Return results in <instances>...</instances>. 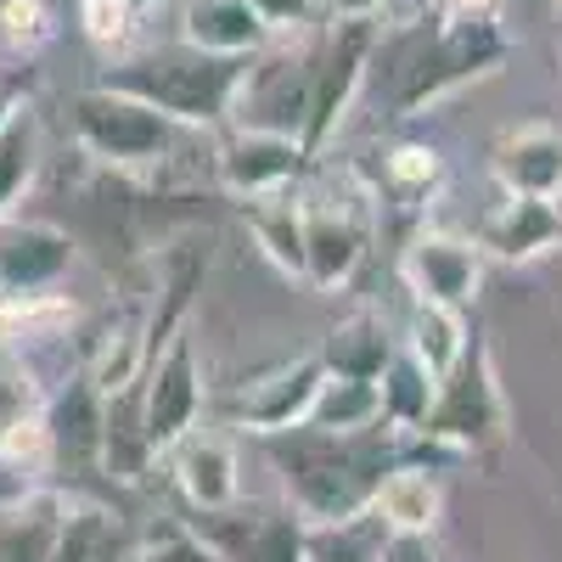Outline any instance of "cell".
Returning a JSON list of instances; mask_svg holds the SVG:
<instances>
[{
  "label": "cell",
  "mask_w": 562,
  "mask_h": 562,
  "mask_svg": "<svg viewBox=\"0 0 562 562\" xmlns=\"http://www.w3.org/2000/svg\"><path fill=\"white\" fill-rule=\"evenodd\" d=\"M243 225L254 231V243L265 248V259L281 276L304 281V198H299V186L265 192V198H243Z\"/></svg>",
  "instance_id": "24"
},
{
  "label": "cell",
  "mask_w": 562,
  "mask_h": 562,
  "mask_svg": "<svg viewBox=\"0 0 562 562\" xmlns=\"http://www.w3.org/2000/svg\"><path fill=\"white\" fill-rule=\"evenodd\" d=\"M34 169H40V130L23 108L7 130H0V220H12V209L34 186Z\"/></svg>",
  "instance_id": "30"
},
{
  "label": "cell",
  "mask_w": 562,
  "mask_h": 562,
  "mask_svg": "<svg viewBox=\"0 0 562 562\" xmlns=\"http://www.w3.org/2000/svg\"><path fill=\"white\" fill-rule=\"evenodd\" d=\"M490 175L501 192L518 198H562V130L557 124H518L495 140Z\"/></svg>",
  "instance_id": "16"
},
{
  "label": "cell",
  "mask_w": 562,
  "mask_h": 562,
  "mask_svg": "<svg viewBox=\"0 0 562 562\" xmlns=\"http://www.w3.org/2000/svg\"><path fill=\"white\" fill-rule=\"evenodd\" d=\"M321 383H326L321 355H299V360H281V366L259 371V378L243 383L220 411H225L231 428L270 439V434H288V428H299V422H310Z\"/></svg>",
  "instance_id": "9"
},
{
  "label": "cell",
  "mask_w": 562,
  "mask_h": 562,
  "mask_svg": "<svg viewBox=\"0 0 562 562\" xmlns=\"http://www.w3.org/2000/svg\"><path fill=\"white\" fill-rule=\"evenodd\" d=\"M310 147L299 135H281V130H254V124H237L220 153H214V175L225 192L237 198H265V192H288L299 186V175L310 169Z\"/></svg>",
  "instance_id": "11"
},
{
  "label": "cell",
  "mask_w": 562,
  "mask_h": 562,
  "mask_svg": "<svg viewBox=\"0 0 562 562\" xmlns=\"http://www.w3.org/2000/svg\"><path fill=\"white\" fill-rule=\"evenodd\" d=\"M411 439H422L428 450H490L506 439V394L479 333L467 344V355L439 378L434 405Z\"/></svg>",
  "instance_id": "5"
},
{
  "label": "cell",
  "mask_w": 562,
  "mask_h": 562,
  "mask_svg": "<svg viewBox=\"0 0 562 562\" xmlns=\"http://www.w3.org/2000/svg\"><path fill=\"white\" fill-rule=\"evenodd\" d=\"M405 439L389 422H366V428H321V422H299L288 434H270V467L281 473L288 506L304 524H344L360 518L378 501L383 479L405 456Z\"/></svg>",
  "instance_id": "2"
},
{
  "label": "cell",
  "mask_w": 562,
  "mask_h": 562,
  "mask_svg": "<svg viewBox=\"0 0 562 562\" xmlns=\"http://www.w3.org/2000/svg\"><path fill=\"white\" fill-rule=\"evenodd\" d=\"M254 57H220V52H198V45H158V52H135L119 57L97 74V85L130 90L147 108L169 113L180 130H214L237 113V90Z\"/></svg>",
  "instance_id": "3"
},
{
  "label": "cell",
  "mask_w": 562,
  "mask_h": 562,
  "mask_svg": "<svg viewBox=\"0 0 562 562\" xmlns=\"http://www.w3.org/2000/svg\"><path fill=\"white\" fill-rule=\"evenodd\" d=\"M153 7H158V0H130V12H135V18H140V12H153Z\"/></svg>",
  "instance_id": "42"
},
{
  "label": "cell",
  "mask_w": 562,
  "mask_h": 562,
  "mask_svg": "<svg viewBox=\"0 0 562 562\" xmlns=\"http://www.w3.org/2000/svg\"><path fill=\"white\" fill-rule=\"evenodd\" d=\"M557 7H562V0H557Z\"/></svg>",
  "instance_id": "44"
},
{
  "label": "cell",
  "mask_w": 562,
  "mask_h": 562,
  "mask_svg": "<svg viewBox=\"0 0 562 562\" xmlns=\"http://www.w3.org/2000/svg\"><path fill=\"white\" fill-rule=\"evenodd\" d=\"M310 85H315V40L276 45V52H254V63L243 74V90H237V113H231V119L304 140Z\"/></svg>",
  "instance_id": "8"
},
{
  "label": "cell",
  "mask_w": 562,
  "mask_h": 562,
  "mask_svg": "<svg viewBox=\"0 0 562 562\" xmlns=\"http://www.w3.org/2000/svg\"><path fill=\"white\" fill-rule=\"evenodd\" d=\"M378 562H439V551H434L428 535H389Z\"/></svg>",
  "instance_id": "38"
},
{
  "label": "cell",
  "mask_w": 562,
  "mask_h": 562,
  "mask_svg": "<svg viewBox=\"0 0 562 562\" xmlns=\"http://www.w3.org/2000/svg\"><path fill=\"white\" fill-rule=\"evenodd\" d=\"M378 18H333L315 34V85H310V119H304V147L321 153L349 119V108L366 90L371 45H378Z\"/></svg>",
  "instance_id": "6"
},
{
  "label": "cell",
  "mask_w": 562,
  "mask_h": 562,
  "mask_svg": "<svg viewBox=\"0 0 562 562\" xmlns=\"http://www.w3.org/2000/svg\"><path fill=\"white\" fill-rule=\"evenodd\" d=\"M310 422H321V428H366V422H383V389L366 378H326Z\"/></svg>",
  "instance_id": "31"
},
{
  "label": "cell",
  "mask_w": 562,
  "mask_h": 562,
  "mask_svg": "<svg viewBox=\"0 0 562 562\" xmlns=\"http://www.w3.org/2000/svg\"><path fill=\"white\" fill-rule=\"evenodd\" d=\"M0 299H7V265H0Z\"/></svg>",
  "instance_id": "43"
},
{
  "label": "cell",
  "mask_w": 562,
  "mask_h": 562,
  "mask_svg": "<svg viewBox=\"0 0 562 562\" xmlns=\"http://www.w3.org/2000/svg\"><path fill=\"white\" fill-rule=\"evenodd\" d=\"M135 394H140V428H147V445L164 461V450L192 434L198 416H203V378H198L192 338L175 333L169 349L147 366V378L135 383Z\"/></svg>",
  "instance_id": "10"
},
{
  "label": "cell",
  "mask_w": 562,
  "mask_h": 562,
  "mask_svg": "<svg viewBox=\"0 0 562 562\" xmlns=\"http://www.w3.org/2000/svg\"><path fill=\"white\" fill-rule=\"evenodd\" d=\"M0 265H7V293L57 288V281L74 270V243L57 225L0 220Z\"/></svg>",
  "instance_id": "19"
},
{
  "label": "cell",
  "mask_w": 562,
  "mask_h": 562,
  "mask_svg": "<svg viewBox=\"0 0 562 562\" xmlns=\"http://www.w3.org/2000/svg\"><path fill=\"white\" fill-rule=\"evenodd\" d=\"M378 389H383V422H389V428L416 434V428H422V416H428V405H434L439 378H434V371H428V366H422V360L400 344V349H394V360L383 366Z\"/></svg>",
  "instance_id": "28"
},
{
  "label": "cell",
  "mask_w": 562,
  "mask_h": 562,
  "mask_svg": "<svg viewBox=\"0 0 562 562\" xmlns=\"http://www.w3.org/2000/svg\"><path fill=\"white\" fill-rule=\"evenodd\" d=\"M506 57H512V34L501 29L495 12L450 18L428 7V18L378 29L371 68H366V97L378 108V119L405 124L422 108L456 97L461 85L490 79L495 68H506Z\"/></svg>",
  "instance_id": "1"
},
{
  "label": "cell",
  "mask_w": 562,
  "mask_h": 562,
  "mask_svg": "<svg viewBox=\"0 0 562 562\" xmlns=\"http://www.w3.org/2000/svg\"><path fill=\"white\" fill-rule=\"evenodd\" d=\"M45 422H52V445H57V473H102L108 394L97 389L90 371H74L68 389L45 400Z\"/></svg>",
  "instance_id": "14"
},
{
  "label": "cell",
  "mask_w": 562,
  "mask_h": 562,
  "mask_svg": "<svg viewBox=\"0 0 562 562\" xmlns=\"http://www.w3.org/2000/svg\"><path fill=\"white\" fill-rule=\"evenodd\" d=\"M445 186V153L428 140H383L371 153V198L394 209H428Z\"/></svg>",
  "instance_id": "20"
},
{
  "label": "cell",
  "mask_w": 562,
  "mask_h": 562,
  "mask_svg": "<svg viewBox=\"0 0 562 562\" xmlns=\"http://www.w3.org/2000/svg\"><path fill=\"white\" fill-rule=\"evenodd\" d=\"M130 551H135V529H130L124 512L68 495V518L57 529L52 562H124Z\"/></svg>",
  "instance_id": "22"
},
{
  "label": "cell",
  "mask_w": 562,
  "mask_h": 562,
  "mask_svg": "<svg viewBox=\"0 0 562 562\" xmlns=\"http://www.w3.org/2000/svg\"><path fill=\"white\" fill-rule=\"evenodd\" d=\"M169 461V479L180 490L186 506H231L243 495V479H237V450H231L225 434H203L192 428L186 439H175L164 450Z\"/></svg>",
  "instance_id": "17"
},
{
  "label": "cell",
  "mask_w": 562,
  "mask_h": 562,
  "mask_svg": "<svg viewBox=\"0 0 562 562\" xmlns=\"http://www.w3.org/2000/svg\"><path fill=\"white\" fill-rule=\"evenodd\" d=\"M326 12L333 18H378L383 0H326Z\"/></svg>",
  "instance_id": "40"
},
{
  "label": "cell",
  "mask_w": 562,
  "mask_h": 562,
  "mask_svg": "<svg viewBox=\"0 0 562 562\" xmlns=\"http://www.w3.org/2000/svg\"><path fill=\"white\" fill-rule=\"evenodd\" d=\"M394 349H400V344L389 338L383 315H371V310L344 315L333 333L315 344V355H321V366H326V378H366V383L383 378V366L394 360Z\"/></svg>",
  "instance_id": "23"
},
{
  "label": "cell",
  "mask_w": 562,
  "mask_h": 562,
  "mask_svg": "<svg viewBox=\"0 0 562 562\" xmlns=\"http://www.w3.org/2000/svg\"><path fill=\"white\" fill-rule=\"evenodd\" d=\"M254 12L265 18L270 34H299L315 18V0H254Z\"/></svg>",
  "instance_id": "37"
},
{
  "label": "cell",
  "mask_w": 562,
  "mask_h": 562,
  "mask_svg": "<svg viewBox=\"0 0 562 562\" xmlns=\"http://www.w3.org/2000/svg\"><path fill=\"white\" fill-rule=\"evenodd\" d=\"M180 40L198 52H220V57H254L265 52V18L254 12V0H192L180 12Z\"/></svg>",
  "instance_id": "21"
},
{
  "label": "cell",
  "mask_w": 562,
  "mask_h": 562,
  "mask_svg": "<svg viewBox=\"0 0 562 562\" xmlns=\"http://www.w3.org/2000/svg\"><path fill=\"white\" fill-rule=\"evenodd\" d=\"M400 281L411 288V299H439L456 310H473L479 281H484V248L450 237V231H422L400 254Z\"/></svg>",
  "instance_id": "13"
},
{
  "label": "cell",
  "mask_w": 562,
  "mask_h": 562,
  "mask_svg": "<svg viewBox=\"0 0 562 562\" xmlns=\"http://www.w3.org/2000/svg\"><path fill=\"white\" fill-rule=\"evenodd\" d=\"M383 540L389 529L378 512H360V518H344V524H310L304 562H378Z\"/></svg>",
  "instance_id": "29"
},
{
  "label": "cell",
  "mask_w": 562,
  "mask_h": 562,
  "mask_svg": "<svg viewBox=\"0 0 562 562\" xmlns=\"http://www.w3.org/2000/svg\"><path fill=\"white\" fill-rule=\"evenodd\" d=\"M428 7L450 18H473V12H495V0H428Z\"/></svg>",
  "instance_id": "41"
},
{
  "label": "cell",
  "mask_w": 562,
  "mask_h": 562,
  "mask_svg": "<svg viewBox=\"0 0 562 562\" xmlns=\"http://www.w3.org/2000/svg\"><path fill=\"white\" fill-rule=\"evenodd\" d=\"M79 29H85L90 45L119 52L135 29V12H130V0H79Z\"/></svg>",
  "instance_id": "35"
},
{
  "label": "cell",
  "mask_w": 562,
  "mask_h": 562,
  "mask_svg": "<svg viewBox=\"0 0 562 562\" xmlns=\"http://www.w3.org/2000/svg\"><path fill=\"white\" fill-rule=\"evenodd\" d=\"M68 495L57 484H23L0 501V562H52Z\"/></svg>",
  "instance_id": "18"
},
{
  "label": "cell",
  "mask_w": 562,
  "mask_h": 562,
  "mask_svg": "<svg viewBox=\"0 0 562 562\" xmlns=\"http://www.w3.org/2000/svg\"><path fill=\"white\" fill-rule=\"evenodd\" d=\"M52 34H57V18L45 0H0V52L7 57L29 63L34 52L52 45Z\"/></svg>",
  "instance_id": "33"
},
{
  "label": "cell",
  "mask_w": 562,
  "mask_h": 562,
  "mask_svg": "<svg viewBox=\"0 0 562 562\" xmlns=\"http://www.w3.org/2000/svg\"><path fill=\"white\" fill-rule=\"evenodd\" d=\"M371 512L383 518L389 535H434V524H439V479L416 461H400L383 479Z\"/></svg>",
  "instance_id": "26"
},
{
  "label": "cell",
  "mask_w": 562,
  "mask_h": 562,
  "mask_svg": "<svg viewBox=\"0 0 562 562\" xmlns=\"http://www.w3.org/2000/svg\"><path fill=\"white\" fill-rule=\"evenodd\" d=\"M490 259L506 265H529L562 248V209L551 198H518V192H501V203L484 214L479 237H473Z\"/></svg>",
  "instance_id": "15"
},
{
  "label": "cell",
  "mask_w": 562,
  "mask_h": 562,
  "mask_svg": "<svg viewBox=\"0 0 562 562\" xmlns=\"http://www.w3.org/2000/svg\"><path fill=\"white\" fill-rule=\"evenodd\" d=\"M371 243V225L360 203L304 198V281L315 293H338L355 281Z\"/></svg>",
  "instance_id": "12"
},
{
  "label": "cell",
  "mask_w": 562,
  "mask_h": 562,
  "mask_svg": "<svg viewBox=\"0 0 562 562\" xmlns=\"http://www.w3.org/2000/svg\"><path fill=\"white\" fill-rule=\"evenodd\" d=\"M467 344H473V326H467V310L456 304H439V299H411V321H405V349L434 371V378H445V371L467 355Z\"/></svg>",
  "instance_id": "27"
},
{
  "label": "cell",
  "mask_w": 562,
  "mask_h": 562,
  "mask_svg": "<svg viewBox=\"0 0 562 562\" xmlns=\"http://www.w3.org/2000/svg\"><path fill=\"white\" fill-rule=\"evenodd\" d=\"M68 130L79 140V153L108 169H153L175 153V135H180L169 113L147 108L140 97L113 85H85L68 102Z\"/></svg>",
  "instance_id": "4"
},
{
  "label": "cell",
  "mask_w": 562,
  "mask_h": 562,
  "mask_svg": "<svg viewBox=\"0 0 562 562\" xmlns=\"http://www.w3.org/2000/svg\"><path fill=\"white\" fill-rule=\"evenodd\" d=\"M186 529L214 546L220 562H304L310 546V524L293 506H243V495L231 506H192Z\"/></svg>",
  "instance_id": "7"
},
{
  "label": "cell",
  "mask_w": 562,
  "mask_h": 562,
  "mask_svg": "<svg viewBox=\"0 0 562 562\" xmlns=\"http://www.w3.org/2000/svg\"><path fill=\"white\" fill-rule=\"evenodd\" d=\"M124 562H220V551H214V546H203L186 524H175V529L153 535L147 546H135Z\"/></svg>",
  "instance_id": "36"
},
{
  "label": "cell",
  "mask_w": 562,
  "mask_h": 562,
  "mask_svg": "<svg viewBox=\"0 0 562 562\" xmlns=\"http://www.w3.org/2000/svg\"><path fill=\"white\" fill-rule=\"evenodd\" d=\"M74 299L57 288H34V293H7L0 299V349H45V344H63L74 333Z\"/></svg>",
  "instance_id": "25"
},
{
  "label": "cell",
  "mask_w": 562,
  "mask_h": 562,
  "mask_svg": "<svg viewBox=\"0 0 562 562\" xmlns=\"http://www.w3.org/2000/svg\"><path fill=\"white\" fill-rule=\"evenodd\" d=\"M23 108H29V90H23L18 79H0V130H7Z\"/></svg>",
  "instance_id": "39"
},
{
  "label": "cell",
  "mask_w": 562,
  "mask_h": 562,
  "mask_svg": "<svg viewBox=\"0 0 562 562\" xmlns=\"http://www.w3.org/2000/svg\"><path fill=\"white\" fill-rule=\"evenodd\" d=\"M0 473H18L29 484H40L45 473H57V445H52V422L40 416H23L18 428L0 434Z\"/></svg>",
  "instance_id": "32"
},
{
  "label": "cell",
  "mask_w": 562,
  "mask_h": 562,
  "mask_svg": "<svg viewBox=\"0 0 562 562\" xmlns=\"http://www.w3.org/2000/svg\"><path fill=\"white\" fill-rule=\"evenodd\" d=\"M45 400H52V394L40 389L34 360H29V355H18V349H0V434L18 428L23 416H40V411H45Z\"/></svg>",
  "instance_id": "34"
}]
</instances>
